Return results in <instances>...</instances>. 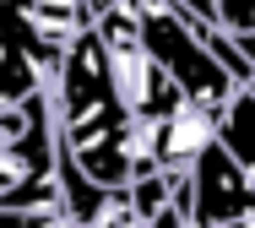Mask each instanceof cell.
<instances>
[{
  "label": "cell",
  "instance_id": "277c9868",
  "mask_svg": "<svg viewBox=\"0 0 255 228\" xmlns=\"http://www.w3.org/2000/svg\"><path fill=\"white\" fill-rule=\"evenodd\" d=\"M168 196H174V174H141V179H130L125 185V201H130V212H136V223L147 228L157 212H168Z\"/></svg>",
  "mask_w": 255,
  "mask_h": 228
},
{
  "label": "cell",
  "instance_id": "ba28073f",
  "mask_svg": "<svg viewBox=\"0 0 255 228\" xmlns=\"http://www.w3.org/2000/svg\"><path fill=\"white\" fill-rule=\"evenodd\" d=\"M239 228H255V207H250V212H245V218H239Z\"/></svg>",
  "mask_w": 255,
  "mask_h": 228
},
{
  "label": "cell",
  "instance_id": "5b68a950",
  "mask_svg": "<svg viewBox=\"0 0 255 228\" xmlns=\"http://www.w3.org/2000/svg\"><path fill=\"white\" fill-rule=\"evenodd\" d=\"M212 27H217L223 38H245V33H255V0H217Z\"/></svg>",
  "mask_w": 255,
  "mask_h": 228
},
{
  "label": "cell",
  "instance_id": "9c48e42d",
  "mask_svg": "<svg viewBox=\"0 0 255 228\" xmlns=\"http://www.w3.org/2000/svg\"><path fill=\"white\" fill-rule=\"evenodd\" d=\"M11 5H22V0H11Z\"/></svg>",
  "mask_w": 255,
  "mask_h": 228
},
{
  "label": "cell",
  "instance_id": "30bf717a",
  "mask_svg": "<svg viewBox=\"0 0 255 228\" xmlns=\"http://www.w3.org/2000/svg\"><path fill=\"white\" fill-rule=\"evenodd\" d=\"M250 87H255V82H250Z\"/></svg>",
  "mask_w": 255,
  "mask_h": 228
},
{
  "label": "cell",
  "instance_id": "3957f363",
  "mask_svg": "<svg viewBox=\"0 0 255 228\" xmlns=\"http://www.w3.org/2000/svg\"><path fill=\"white\" fill-rule=\"evenodd\" d=\"M212 141H217V114H206L201 104L179 98L174 109L157 119V169L163 174H185Z\"/></svg>",
  "mask_w": 255,
  "mask_h": 228
},
{
  "label": "cell",
  "instance_id": "6da1fadb",
  "mask_svg": "<svg viewBox=\"0 0 255 228\" xmlns=\"http://www.w3.org/2000/svg\"><path fill=\"white\" fill-rule=\"evenodd\" d=\"M130 11H136V27H141V49H147V55L157 60V71L179 87V98H190V104H201L206 114H217L239 93V87L228 82V71L206 55V44H201L206 22L185 16V11L168 5V0H130Z\"/></svg>",
  "mask_w": 255,
  "mask_h": 228
},
{
  "label": "cell",
  "instance_id": "52a82bcc",
  "mask_svg": "<svg viewBox=\"0 0 255 228\" xmlns=\"http://www.w3.org/2000/svg\"><path fill=\"white\" fill-rule=\"evenodd\" d=\"M234 49H239V55H245V65L255 71V33H245V38H234Z\"/></svg>",
  "mask_w": 255,
  "mask_h": 228
},
{
  "label": "cell",
  "instance_id": "8992f818",
  "mask_svg": "<svg viewBox=\"0 0 255 228\" xmlns=\"http://www.w3.org/2000/svg\"><path fill=\"white\" fill-rule=\"evenodd\" d=\"M168 5H179V11L196 16V22H212V11H217V0H168Z\"/></svg>",
  "mask_w": 255,
  "mask_h": 228
},
{
  "label": "cell",
  "instance_id": "7a4b0ae2",
  "mask_svg": "<svg viewBox=\"0 0 255 228\" xmlns=\"http://www.w3.org/2000/svg\"><path fill=\"white\" fill-rule=\"evenodd\" d=\"M185 179H190V228H228L255 207L250 185H245V169L217 141L185 169Z\"/></svg>",
  "mask_w": 255,
  "mask_h": 228
}]
</instances>
